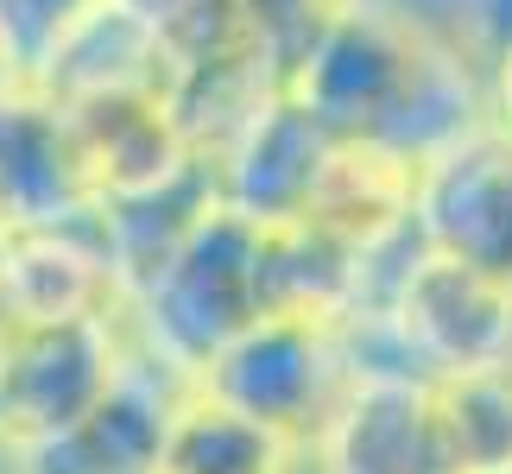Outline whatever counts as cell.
I'll use <instances>...</instances> for the list:
<instances>
[{"mask_svg":"<svg viewBox=\"0 0 512 474\" xmlns=\"http://www.w3.org/2000/svg\"><path fill=\"white\" fill-rule=\"evenodd\" d=\"M285 89L342 140H386L418 158L487 121V64L392 0H342Z\"/></svg>","mask_w":512,"mask_h":474,"instance_id":"1","label":"cell"},{"mask_svg":"<svg viewBox=\"0 0 512 474\" xmlns=\"http://www.w3.org/2000/svg\"><path fill=\"white\" fill-rule=\"evenodd\" d=\"M133 342L184 386H196L215 354L247 323H260V222L234 203H203L184 234L146 266L127 298Z\"/></svg>","mask_w":512,"mask_h":474,"instance_id":"2","label":"cell"},{"mask_svg":"<svg viewBox=\"0 0 512 474\" xmlns=\"http://www.w3.org/2000/svg\"><path fill=\"white\" fill-rule=\"evenodd\" d=\"M354 380H361V354L348 316H260L196 373L203 392L253 411L298 443H317Z\"/></svg>","mask_w":512,"mask_h":474,"instance_id":"3","label":"cell"},{"mask_svg":"<svg viewBox=\"0 0 512 474\" xmlns=\"http://www.w3.org/2000/svg\"><path fill=\"white\" fill-rule=\"evenodd\" d=\"M373 310H386L392 342L418 373H462L506 361L512 342V285L430 247L424 234L405 247V266L386 279Z\"/></svg>","mask_w":512,"mask_h":474,"instance_id":"4","label":"cell"},{"mask_svg":"<svg viewBox=\"0 0 512 474\" xmlns=\"http://www.w3.org/2000/svg\"><path fill=\"white\" fill-rule=\"evenodd\" d=\"M76 222H102V184L70 102L32 76H0V234Z\"/></svg>","mask_w":512,"mask_h":474,"instance_id":"5","label":"cell"},{"mask_svg":"<svg viewBox=\"0 0 512 474\" xmlns=\"http://www.w3.org/2000/svg\"><path fill=\"white\" fill-rule=\"evenodd\" d=\"M133 361V316H83V323L19 329L0 373V437L26 449L76 424Z\"/></svg>","mask_w":512,"mask_h":474,"instance_id":"6","label":"cell"},{"mask_svg":"<svg viewBox=\"0 0 512 474\" xmlns=\"http://www.w3.org/2000/svg\"><path fill=\"white\" fill-rule=\"evenodd\" d=\"M418 234L512 285V133L481 121L424 158Z\"/></svg>","mask_w":512,"mask_h":474,"instance_id":"7","label":"cell"},{"mask_svg":"<svg viewBox=\"0 0 512 474\" xmlns=\"http://www.w3.org/2000/svg\"><path fill=\"white\" fill-rule=\"evenodd\" d=\"M184 380L133 342L127 373L76 424L19 449V474H159Z\"/></svg>","mask_w":512,"mask_h":474,"instance_id":"8","label":"cell"},{"mask_svg":"<svg viewBox=\"0 0 512 474\" xmlns=\"http://www.w3.org/2000/svg\"><path fill=\"white\" fill-rule=\"evenodd\" d=\"M310 474H449L430 373L367 367L310 443Z\"/></svg>","mask_w":512,"mask_h":474,"instance_id":"9","label":"cell"},{"mask_svg":"<svg viewBox=\"0 0 512 474\" xmlns=\"http://www.w3.org/2000/svg\"><path fill=\"white\" fill-rule=\"evenodd\" d=\"M76 127H83L95 184L108 203H146L177 184H190L196 171H209V158L196 152L184 114H177L171 83H140V89H102L70 102Z\"/></svg>","mask_w":512,"mask_h":474,"instance_id":"10","label":"cell"},{"mask_svg":"<svg viewBox=\"0 0 512 474\" xmlns=\"http://www.w3.org/2000/svg\"><path fill=\"white\" fill-rule=\"evenodd\" d=\"M127 298V272L114 260L102 222L0 234V304L19 329L121 316Z\"/></svg>","mask_w":512,"mask_h":474,"instance_id":"11","label":"cell"},{"mask_svg":"<svg viewBox=\"0 0 512 474\" xmlns=\"http://www.w3.org/2000/svg\"><path fill=\"white\" fill-rule=\"evenodd\" d=\"M329 146H336V133L291 89H279L253 108V121L234 133L228 152L209 171H215L222 203H234L241 215H253V222H291V215L310 209V190L323 177Z\"/></svg>","mask_w":512,"mask_h":474,"instance_id":"12","label":"cell"},{"mask_svg":"<svg viewBox=\"0 0 512 474\" xmlns=\"http://www.w3.org/2000/svg\"><path fill=\"white\" fill-rule=\"evenodd\" d=\"M418 177L424 158L386 140H342L329 146L323 177L310 190V222H323L329 234H342L348 247H361L367 260H380L418 234Z\"/></svg>","mask_w":512,"mask_h":474,"instance_id":"13","label":"cell"},{"mask_svg":"<svg viewBox=\"0 0 512 474\" xmlns=\"http://www.w3.org/2000/svg\"><path fill=\"white\" fill-rule=\"evenodd\" d=\"M373 260L310 215L260 222V316H348L367 304Z\"/></svg>","mask_w":512,"mask_h":474,"instance_id":"14","label":"cell"},{"mask_svg":"<svg viewBox=\"0 0 512 474\" xmlns=\"http://www.w3.org/2000/svg\"><path fill=\"white\" fill-rule=\"evenodd\" d=\"M64 102L102 89H140V83H171V45L133 0H102L64 32V45L51 51V64L32 76Z\"/></svg>","mask_w":512,"mask_h":474,"instance_id":"15","label":"cell"},{"mask_svg":"<svg viewBox=\"0 0 512 474\" xmlns=\"http://www.w3.org/2000/svg\"><path fill=\"white\" fill-rule=\"evenodd\" d=\"M159 474H310V443L285 437L203 386H184Z\"/></svg>","mask_w":512,"mask_h":474,"instance_id":"16","label":"cell"},{"mask_svg":"<svg viewBox=\"0 0 512 474\" xmlns=\"http://www.w3.org/2000/svg\"><path fill=\"white\" fill-rule=\"evenodd\" d=\"M437 399V437L449 474H512V367H462V373H430Z\"/></svg>","mask_w":512,"mask_h":474,"instance_id":"17","label":"cell"},{"mask_svg":"<svg viewBox=\"0 0 512 474\" xmlns=\"http://www.w3.org/2000/svg\"><path fill=\"white\" fill-rule=\"evenodd\" d=\"M89 7L102 0H0V76H38Z\"/></svg>","mask_w":512,"mask_h":474,"instance_id":"18","label":"cell"},{"mask_svg":"<svg viewBox=\"0 0 512 474\" xmlns=\"http://www.w3.org/2000/svg\"><path fill=\"white\" fill-rule=\"evenodd\" d=\"M241 13H247L253 38H260V51L272 57V70L291 83L310 45L323 38V26L342 13V0H241Z\"/></svg>","mask_w":512,"mask_h":474,"instance_id":"19","label":"cell"},{"mask_svg":"<svg viewBox=\"0 0 512 474\" xmlns=\"http://www.w3.org/2000/svg\"><path fill=\"white\" fill-rule=\"evenodd\" d=\"M487 121L512 133V38L487 57Z\"/></svg>","mask_w":512,"mask_h":474,"instance_id":"20","label":"cell"},{"mask_svg":"<svg viewBox=\"0 0 512 474\" xmlns=\"http://www.w3.org/2000/svg\"><path fill=\"white\" fill-rule=\"evenodd\" d=\"M133 7H140V13L152 19V26H159V32H165V26H171V19H184L190 7H203V0H133Z\"/></svg>","mask_w":512,"mask_h":474,"instance_id":"21","label":"cell"},{"mask_svg":"<svg viewBox=\"0 0 512 474\" xmlns=\"http://www.w3.org/2000/svg\"><path fill=\"white\" fill-rule=\"evenodd\" d=\"M13 335H19V323L7 316V304H0V373H7V354H13Z\"/></svg>","mask_w":512,"mask_h":474,"instance_id":"22","label":"cell"},{"mask_svg":"<svg viewBox=\"0 0 512 474\" xmlns=\"http://www.w3.org/2000/svg\"><path fill=\"white\" fill-rule=\"evenodd\" d=\"M0 474H19V449L7 437H0Z\"/></svg>","mask_w":512,"mask_h":474,"instance_id":"23","label":"cell"}]
</instances>
